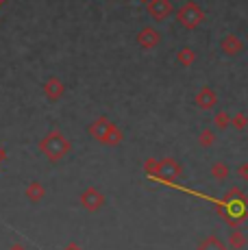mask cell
<instances>
[{
	"mask_svg": "<svg viewBox=\"0 0 248 250\" xmlns=\"http://www.w3.org/2000/svg\"><path fill=\"white\" fill-rule=\"evenodd\" d=\"M89 137L96 139L98 144L103 146H120L122 139H124V133L120 131L118 124H113L109 118H96L92 124H89Z\"/></svg>",
	"mask_w": 248,
	"mask_h": 250,
	"instance_id": "obj_2",
	"label": "cell"
},
{
	"mask_svg": "<svg viewBox=\"0 0 248 250\" xmlns=\"http://www.w3.org/2000/svg\"><path fill=\"white\" fill-rule=\"evenodd\" d=\"M176 63L183 65V68H192L194 63H196V52H194V48L189 46H183L179 52H176Z\"/></svg>",
	"mask_w": 248,
	"mask_h": 250,
	"instance_id": "obj_11",
	"label": "cell"
},
{
	"mask_svg": "<svg viewBox=\"0 0 248 250\" xmlns=\"http://www.w3.org/2000/svg\"><path fill=\"white\" fill-rule=\"evenodd\" d=\"M211 124H213V131H227V128L231 126V113L228 111H218L211 118Z\"/></svg>",
	"mask_w": 248,
	"mask_h": 250,
	"instance_id": "obj_14",
	"label": "cell"
},
{
	"mask_svg": "<svg viewBox=\"0 0 248 250\" xmlns=\"http://www.w3.org/2000/svg\"><path fill=\"white\" fill-rule=\"evenodd\" d=\"M231 126L235 131H246L248 128V115L244 111H237L235 115H231Z\"/></svg>",
	"mask_w": 248,
	"mask_h": 250,
	"instance_id": "obj_18",
	"label": "cell"
},
{
	"mask_svg": "<svg viewBox=\"0 0 248 250\" xmlns=\"http://www.w3.org/2000/svg\"><path fill=\"white\" fill-rule=\"evenodd\" d=\"M235 174L240 176L242 181H248V161H244V163H240V166H237Z\"/></svg>",
	"mask_w": 248,
	"mask_h": 250,
	"instance_id": "obj_20",
	"label": "cell"
},
{
	"mask_svg": "<svg viewBox=\"0 0 248 250\" xmlns=\"http://www.w3.org/2000/svg\"><path fill=\"white\" fill-rule=\"evenodd\" d=\"M4 157H7V152H4V148H2V146H0V163H2V161H4Z\"/></svg>",
	"mask_w": 248,
	"mask_h": 250,
	"instance_id": "obj_23",
	"label": "cell"
},
{
	"mask_svg": "<svg viewBox=\"0 0 248 250\" xmlns=\"http://www.w3.org/2000/svg\"><path fill=\"white\" fill-rule=\"evenodd\" d=\"M140 2H148V0H140Z\"/></svg>",
	"mask_w": 248,
	"mask_h": 250,
	"instance_id": "obj_25",
	"label": "cell"
},
{
	"mask_svg": "<svg viewBox=\"0 0 248 250\" xmlns=\"http://www.w3.org/2000/svg\"><path fill=\"white\" fill-rule=\"evenodd\" d=\"M216 142H218V135L213 128H203V131L198 133V146L200 148H211Z\"/></svg>",
	"mask_w": 248,
	"mask_h": 250,
	"instance_id": "obj_15",
	"label": "cell"
},
{
	"mask_svg": "<svg viewBox=\"0 0 248 250\" xmlns=\"http://www.w3.org/2000/svg\"><path fill=\"white\" fill-rule=\"evenodd\" d=\"M148 16L155 22H165L174 13V7L170 0H148Z\"/></svg>",
	"mask_w": 248,
	"mask_h": 250,
	"instance_id": "obj_6",
	"label": "cell"
},
{
	"mask_svg": "<svg viewBox=\"0 0 248 250\" xmlns=\"http://www.w3.org/2000/svg\"><path fill=\"white\" fill-rule=\"evenodd\" d=\"M228 174H231V167H228L224 161H216V163L211 166V176H213L216 181H227Z\"/></svg>",
	"mask_w": 248,
	"mask_h": 250,
	"instance_id": "obj_16",
	"label": "cell"
},
{
	"mask_svg": "<svg viewBox=\"0 0 248 250\" xmlns=\"http://www.w3.org/2000/svg\"><path fill=\"white\" fill-rule=\"evenodd\" d=\"M176 20L183 28H189V31H194V28H198L200 24L205 20V11L200 4H196L194 0H187L185 4H181L179 9H176Z\"/></svg>",
	"mask_w": 248,
	"mask_h": 250,
	"instance_id": "obj_3",
	"label": "cell"
},
{
	"mask_svg": "<svg viewBox=\"0 0 248 250\" xmlns=\"http://www.w3.org/2000/svg\"><path fill=\"white\" fill-rule=\"evenodd\" d=\"M194 103H196L200 111H211L218 104V94L211 87H200L196 91V96H194Z\"/></svg>",
	"mask_w": 248,
	"mask_h": 250,
	"instance_id": "obj_8",
	"label": "cell"
},
{
	"mask_svg": "<svg viewBox=\"0 0 248 250\" xmlns=\"http://www.w3.org/2000/svg\"><path fill=\"white\" fill-rule=\"evenodd\" d=\"M246 242H248V239H246V235L242 233V230H233V233L228 235V244H227V246L231 250H242L246 246Z\"/></svg>",
	"mask_w": 248,
	"mask_h": 250,
	"instance_id": "obj_17",
	"label": "cell"
},
{
	"mask_svg": "<svg viewBox=\"0 0 248 250\" xmlns=\"http://www.w3.org/2000/svg\"><path fill=\"white\" fill-rule=\"evenodd\" d=\"M196 250H228V246L222 242L220 237H216V235H209V237H205L203 242L198 244Z\"/></svg>",
	"mask_w": 248,
	"mask_h": 250,
	"instance_id": "obj_13",
	"label": "cell"
},
{
	"mask_svg": "<svg viewBox=\"0 0 248 250\" xmlns=\"http://www.w3.org/2000/svg\"><path fill=\"white\" fill-rule=\"evenodd\" d=\"M63 94H65V85H63V81L57 79V76H50V79L44 83V96L50 100V103L61 100Z\"/></svg>",
	"mask_w": 248,
	"mask_h": 250,
	"instance_id": "obj_10",
	"label": "cell"
},
{
	"mask_svg": "<svg viewBox=\"0 0 248 250\" xmlns=\"http://www.w3.org/2000/svg\"><path fill=\"white\" fill-rule=\"evenodd\" d=\"M183 176V166H181L172 157H165V159H157V176L155 181L161 183H179Z\"/></svg>",
	"mask_w": 248,
	"mask_h": 250,
	"instance_id": "obj_4",
	"label": "cell"
},
{
	"mask_svg": "<svg viewBox=\"0 0 248 250\" xmlns=\"http://www.w3.org/2000/svg\"><path fill=\"white\" fill-rule=\"evenodd\" d=\"M44 196H46V187L40 181H33L26 185V198L31 203H40V200H44Z\"/></svg>",
	"mask_w": 248,
	"mask_h": 250,
	"instance_id": "obj_12",
	"label": "cell"
},
{
	"mask_svg": "<svg viewBox=\"0 0 248 250\" xmlns=\"http://www.w3.org/2000/svg\"><path fill=\"white\" fill-rule=\"evenodd\" d=\"M144 172H146V176H148V179H155L157 176V159H146L144 161Z\"/></svg>",
	"mask_w": 248,
	"mask_h": 250,
	"instance_id": "obj_19",
	"label": "cell"
},
{
	"mask_svg": "<svg viewBox=\"0 0 248 250\" xmlns=\"http://www.w3.org/2000/svg\"><path fill=\"white\" fill-rule=\"evenodd\" d=\"M9 250H26L24 246H22V244H13V246L11 248H9Z\"/></svg>",
	"mask_w": 248,
	"mask_h": 250,
	"instance_id": "obj_22",
	"label": "cell"
},
{
	"mask_svg": "<svg viewBox=\"0 0 248 250\" xmlns=\"http://www.w3.org/2000/svg\"><path fill=\"white\" fill-rule=\"evenodd\" d=\"M63 250H83V248H81L79 244H70V246H65Z\"/></svg>",
	"mask_w": 248,
	"mask_h": 250,
	"instance_id": "obj_21",
	"label": "cell"
},
{
	"mask_svg": "<svg viewBox=\"0 0 248 250\" xmlns=\"http://www.w3.org/2000/svg\"><path fill=\"white\" fill-rule=\"evenodd\" d=\"M79 203H81V207H83L85 211L96 213V211H100L104 207V194L98 189V187H87V189L81 191Z\"/></svg>",
	"mask_w": 248,
	"mask_h": 250,
	"instance_id": "obj_5",
	"label": "cell"
},
{
	"mask_svg": "<svg viewBox=\"0 0 248 250\" xmlns=\"http://www.w3.org/2000/svg\"><path fill=\"white\" fill-rule=\"evenodd\" d=\"M70 150H72V144H70V139L59 128H52L48 135L41 137L40 142V152L50 163H59L61 159H65L70 155Z\"/></svg>",
	"mask_w": 248,
	"mask_h": 250,
	"instance_id": "obj_1",
	"label": "cell"
},
{
	"mask_svg": "<svg viewBox=\"0 0 248 250\" xmlns=\"http://www.w3.org/2000/svg\"><path fill=\"white\" fill-rule=\"evenodd\" d=\"M161 44V33L155 26H144L137 33V46L144 48V50H155Z\"/></svg>",
	"mask_w": 248,
	"mask_h": 250,
	"instance_id": "obj_7",
	"label": "cell"
},
{
	"mask_svg": "<svg viewBox=\"0 0 248 250\" xmlns=\"http://www.w3.org/2000/svg\"><path fill=\"white\" fill-rule=\"evenodd\" d=\"M220 50H222L227 57H235V55H240V52H244V42H242L240 37L235 35V33H228V35L222 37Z\"/></svg>",
	"mask_w": 248,
	"mask_h": 250,
	"instance_id": "obj_9",
	"label": "cell"
},
{
	"mask_svg": "<svg viewBox=\"0 0 248 250\" xmlns=\"http://www.w3.org/2000/svg\"><path fill=\"white\" fill-rule=\"evenodd\" d=\"M4 2H7V0H0V7H2V4H4Z\"/></svg>",
	"mask_w": 248,
	"mask_h": 250,
	"instance_id": "obj_24",
	"label": "cell"
}]
</instances>
